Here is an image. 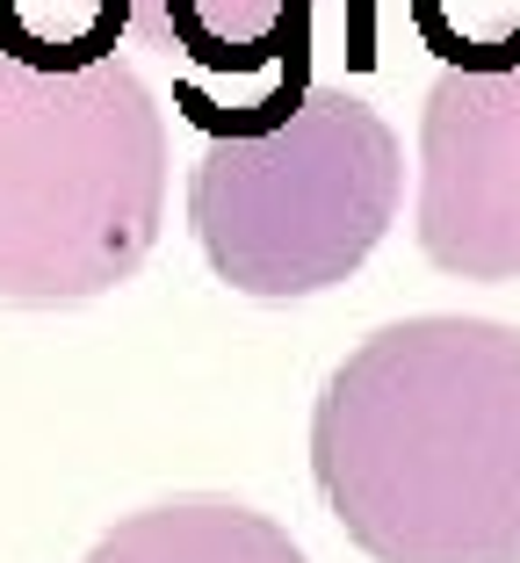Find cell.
<instances>
[{
    "mask_svg": "<svg viewBox=\"0 0 520 563\" xmlns=\"http://www.w3.org/2000/svg\"><path fill=\"white\" fill-rule=\"evenodd\" d=\"M311 477L376 563H520V325L369 332L319 390Z\"/></svg>",
    "mask_w": 520,
    "mask_h": 563,
    "instance_id": "obj_1",
    "label": "cell"
},
{
    "mask_svg": "<svg viewBox=\"0 0 520 563\" xmlns=\"http://www.w3.org/2000/svg\"><path fill=\"white\" fill-rule=\"evenodd\" d=\"M167 224V123L123 58L30 73L0 58V303H87Z\"/></svg>",
    "mask_w": 520,
    "mask_h": 563,
    "instance_id": "obj_2",
    "label": "cell"
},
{
    "mask_svg": "<svg viewBox=\"0 0 520 563\" xmlns=\"http://www.w3.org/2000/svg\"><path fill=\"white\" fill-rule=\"evenodd\" d=\"M405 159L390 123L347 87H303L275 123L210 137L188 174L202 261L239 297H319L398 224Z\"/></svg>",
    "mask_w": 520,
    "mask_h": 563,
    "instance_id": "obj_3",
    "label": "cell"
},
{
    "mask_svg": "<svg viewBox=\"0 0 520 563\" xmlns=\"http://www.w3.org/2000/svg\"><path fill=\"white\" fill-rule=\"evenodd\" d=\"M420 246L441 275L520 282V58L441 66L420 109Z\"/></svg>",
    "mask_w": 520,
    "mask_h": 563,
    "instance_id": "obj_4",
    "label": "cell"
},
{
    "mask_svg": "<svg viewBox=\"0 0 520 563\" xmlns=\"http://www.w3.org/2000/svg\"><path fill=\"white\" fill-rule=\"evenodd\" d=\"M319 0H131V36L152 51H181L196 73H275L303 66Z\"/></svg>",
    "mask_w": 520,
    "mask_h": 563,
    "instance_id": "obj_5",
    "label": "cell"
},
{
    "mask_svg": "<svg viewBox=\"0 0 520 563\" xmlns=\"http://www.w3.org/2000/svg\"><path fill=\"white\" fill-rule=\"evenodd\" d=\"M87 563H303V549L239 498H167L117 520Z\"/></svg>",
    "mask_w": 520,
    "mask_h": 563,
    "instance_id": "obj_6",
    "label": "cell"
},
{
    "mask_svg": "<svg viewBox=\"0 0 520 563\" xmlns=\"http://www.w3.org/2000/svg\"><path fill=\"white\" fill-rule=\"evenodd\" d=\"M131 0H0V58L30 73H80L117 58Z\"/></svg>",
    "mask_w": 520,
    "mask_h": 563,
    "instance_id": "obj_7",
    "label": "cell"
},
{
    "mask_svg": "<svg viewBox=\"0 0 520 563\" xmlns=\"http://www.w3.org/2000/svg\"><path fill=\"white\" fill-rule=\"evenodd\" d=\"M412 15L449 66L491 73L520 58V0H412Z\"/></svg>",
    "mask_w": 520,
    "mask_h": 563,
    "instance_id": "obj_8",
    "label": "cell"
}]
</instances>
